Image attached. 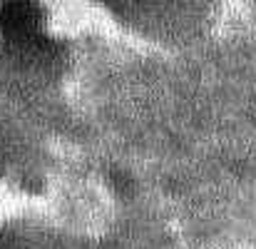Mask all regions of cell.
Segmentation results:
<instances>
[{
  "label": "cell",
  "mask_w": 256,
  "mask_h": 249,
  "mask_svg": "<svg viewBox=\"0 0 256 249\" xmlns=\"http://www.w3.org/2000/svg\"><path fill=\"white\" fill-rule=\"evenodd\" d=\"M45 10L38 0H0V33L8 43L42 38Z\"/></svg>",
  "instance_id": "1"
}]
</instances>
